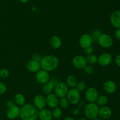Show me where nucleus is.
I'll list each match as a JSON object with an SVG mask.
<instances>
[{"label": "nucleus", "mask_w": 120, "mask_h": 120, "mask_svg": "<svg viewBox=\"0 0 120 120\" xmlns=\"http://www.w3.org/2000/svg\"><path fill=\"white\" fill-rule=\"evenodd\" d=\"M112 56L110 53H103L100 54L97 59V63L101 67H107L112 62Z\"/></svg>", "instance_id": "9d476101"}, {"label": "nucleus", "mask_w": 120, "mask_h": 120, "mask_svg": "<svg viewBox=\"0 0 120 120\" xmlns=\"http://www.w3.org/2000/svg\"><path fill=\"white\" fill-rule=\"evenodd\" d=\"M69 104H70V103H69V101L66 96L59 98V99L58 107L60 108L61 109H66L69 107Z\"/></svg>", "instance_id": "393cba45"}, {"label": "nucleus", "mask_w": 120, "mask_h": 120, "mask_svg": "<svg viewBox=\"0 0 120 120\" xmlns=\"http://www.w3.org/2000/svg\"><path fill=\"white\" fill-rule=\"evenodd\" d=\"M20 115V108L18 105H14L13 107L8 108L6 112V116L9 120H15Z\"/></svg>", "instance_id": "2eb2a0df"}, {"label": "nucleus", "mask_w": 120, "mask_h": 120, "mask_svg": "<svg viewBox=\"0 0 120 120\" xmlns=\"http://www.w3.org/2000/svg\"><path fill=\"white\" fill-rule=\"evenodd\" d=\"M50 46L55 49H58L61 47L62 41L60 38L57 35H54L51 37L50 40Z\"/></svg>", "instance_id": "412c9836"}, {"label": "nucleus", "mask_w": 120, "mask_h": 120, "mask_svg": "<svg viewBox=\"0 0 120 120\" xmlns=\"http://www.w3.org/2000/svg\"><path fill=\"white\" fill-rule=\"evenodd\" d=\"M36 81L41 84H45L50 80L49 72L41 69L36 74Z\"/></svg>", "instance_id": "f8f14e48"}, {"label": "nucleus", "mask_w": 120, "mask_h": 120, "mask_svg": "<svg viewBox=\"0 0 120 120\" xmlns=\"http://www.w3.org/2000/svg\"><path fill=\"white\" fill-rule=\"evenodd\" d=\"M39 110L31 104H25L20 108L19 116L22 120H35L38 118Z\"/></svg>", "instance_id": "f257e3e1"}, {"label": "nucleus", "mask_w": 120, "mask_h": 120, "mask_svg": "<svg viewBox=\"0 0 120 120\" xmlns=\"http://www.w3.org/2000/svg\"><path fill=\"white\" fill-rule=\"evenodd\" d=\"M115 36H116V38L117 40H120V28H118V29H117L115 31L114 33Z\"/></svg>", "instance_id": "c9c22d12"}, {"label": "nucleus", "mask_w": 120, "mask_h": 120, "mask_svg": "<svg viewBox=\"0 0 120 120\" xmlns=\"http://www.w3.org/2000/svg\"><path fill=\"white\" fill-rule=\"evenodd\" d=\"M84 50H85L84 51V52H85V53L87 54V55L91 54H93V48L91 47H89V48H86V49H85Z\"/></svg>", "instance_id": "473e14b6"}, {"label": "nucleus", "mask_w": 120, "mask_h": 120, "mask_svg": "<svg viewBox=\"0 0 120 120\" xmlns=\"http://www.w3.org/2000/svg\"><path fill=\"white\" fill-rule=\"evenodd\" d=\"M108 101H109V99H108V97L107 95H101L98 96V98H97V100L96 101V103L98 106L103 107V106H105L107 104Z\"/></svg>", "instance_id": "b1692460"}, {"label": "nucleus", "mask_w": 120, "mask_h": 120, "mask_svg": "<svg viewBox=\"0 0 120 120\" xmlns=\"http://www.w3.org/2000/svg\"><path fill=\"white\" fill-rule=\"evenodd\" d=\"M66 97L67 98L70 104L76 105L80 102V93L76 88H70L68 91Z\"/></svg>", "instance_id": "39448f33"}, {"label": "nucleus", "mask_w": 120, "mask_h": 120, "mask_svg": "<svg viewBox=\"0 0 120 120\" xmlns=\"http://www.w3.org/2000/svg\"><path fill=\"white\" fill-rule=\"evenodd\" d=\"M102 120L100 118H94V119H92V120Z\"/></svg>", "instance_id": "ea45409f"}, {"label": "nucleus", "mask_w": 120, "mask_h": 120, "mask_svg": "<svg viewBox=\"0 0 120 120\" xmlns=\"http://www.w3.org/2000/svg\"><path fill=\"white\" fill-rule=\"evenodd\" d=\"M99 108V106L96 102H89L84 107V115L90 120L96 118L98 115Z\"/></svg>", "instance_id": "7ed1b4c3"}, {"label": "nucleus", "mask_w": 120, "mask_h": 120, "mask_svg": "<svg viewBox=\"0 0 120 120\" xmlns=\"http://www.w3.org/2000/svg\"><path fill=\"white\" fill-rule=\"evenodd\" d=\"M112 115V111L111 108L107 106H103L99 108L98 115L100 118L101 120H108Z\"/></svg>", "instance_id": "f3484780"}, {"label": "nucleus", "mask_w": 120, "mask_h": 120, "mask_svg": "<svg viewBox=\"0 0 120 120\" xmlns=\"http://www.w3.org/2000/svg\"><path fill=\"white\" fill-rule=\"evenodd\" d=\"M57 83V80L55 78H52L48 82L43 84L42 87V92L46 95L50 94L54 90V88Z\"/></svg>", "instance_id": "4468645a"}, {"label": "nucleus", "mask_w": 120, "mask_h": 120, "mask_svg": "<svg viewBox=\"0 0 120 120\" xmlns=\"http://www.w3.org/2000/svg\"><path fill=\"white\" fill-rule=\"evenodd\" d=\"M6 105H7V107H8V108H9V107H13V106L15 105V102H14V100H9L6 102Z\"/></svg>", "instance_id": "2f4dec72"}, {"label": "nucleus", "mask_w": 120, "mask_h": 120, "mask_svg": "<svg viewBox=\"0 0 120 120\" xmlns=\"http://www.w3.org/2000/svg\"><path fill=\"white\" fill-rule=\"evenodd\" d=\"M9 75V71L7 68H2L0 69V77L6 78Z\"/></svg>", "instance_id": "c756f323"}, {"label": "nucleus", "mask_w": 120, "mask_h": 120, "mask_svg": "<svg viewBox=\"0 0 120 120\" xmlns=\"http://www.w3.org/2000/svg\"><path fill=\"white\" fill-rule=\"evenodd\" d=\"M77 1H83V0H77Z\"/></svg>", "instance_id": "79ce46f5"}, {"label": "nucleus", "mask_w": 120, "mask_h": 120, "mask_svg": "<svg viewBox=\"0 0 120 120\" xmlns=\"http://www.w3.org/2000/svg\"><path fill=\"white\" fill-rule=\"evenodd\" d=\"M110 22L116 29L120 28V10L115 11L111 14Z\"/></svg>", "instance_id": "6ab92c4d"}, {"label": "nucleus", "mask_w": 120, "mask_h": 120, "mask_svg": "<svg viewBox=\"0 0 120 120\" xmlns=\"http://www.w3.org/2000/svg\"><path fill=\"white\" fill-rule=\"evenodd\" d=\"M76 88L79 91V92L83 91L86 88V84L83 81H80V82H77V85H76Z\"/></svg>", "instance_id": "c85d7f7f"}, {"label": "nucleus", "mask_w": 120, "mask_h": 120, "mask_svg": "<svg viewBox=\"0 0 120 120\" xmlns=\"http://www.w3.org/2000/svg\"><path fill=\"white\" fill-rule=\"evenodd\" d=\"M52 114L53 118H60L62 115V109L60 108H59V107L53 108V111H52Z\"/></svg>", "instance_id": "bb28decb"}, {"label": "nucleus", "mask_w": 120, "mask_h": 120, "mask_svg": "<svg viewBox=\"0 0 120 120\" xmlns=\"http://www.w3.org/2000/svg\"><path fill=\"white\" fill-rule=\"evenodd\" d=\"M34 105L38 109L39 111L45 108L46 106V97L41 94L36 95L34 98Z\"/></svg>", "instance_id": "9b49d317"}, {"label": "nucleus", "mask_w": 120, "mask_h": 120, "mask_svg": "<svg viewBox=\"0 0 120 120\" xmlns=\"http://www.w3.org/2000/svg\"><path fill=\"white\" fill-rule=\"evenodd\" d=\"M93 39L92 36L90 34L85 33L81 35L79 39V44L81 48L85 49L89 47H91V45L93 44Z\"/></svg>", "instance_id": "423d86ee"}, {"label": "nucleus", "mask_w": 120, "mask_h": 120, "mask_svg": "<svg viewBox=\"0 0 120 120\" xmlns=\"http://www.w3.org/2000/svg\"><path fill=\"white\" fill-rule=\"evenodd\" d=\"M14 101L15 102V104L18 106H23L25 104L26 99L24 95L21 93H16L14 97Z\"/></svg>", "instance_id": "4be33fe9"}, {"label": "nucleus", "mask_w": 120, "mask_h": 120, "mask_svg": "<svg viewBox=\"0 0 120 120\" xmlns=\"http://www.w3.org/2000/svg\"><path fill=\"white\" fill-rule=\"evenodd\" d=\"M7 87L5 83L2 82H0V95L4 94L7 91Z\"/></svg>", "instance_id": "7c9ffc66"}, {"label": "nucleus", "mask_w": 120, "mask_h": 120, "mask_svg": "<svg viewBox=\"0 0 120 120\" xmlns=\"http://www.w3.org/2000/svg\"><path fill=\"white\" fill-rule=\"evenodd\" d=\"M97 42L101 47L109 48L112 46L114 41L110 35L107 34H101L97 38Z\"/></svg>", "instance_id": "20e7f679"}, {"label": "nucleus", "mask_w": 120, "mask_h": 120, "mask_svg": "<svg viewBox=\"0 0 120 120\" xmlns=\"http://www.w3.org/2000/svg\"><path fill=\"white\" fill-rule=\"evenodd\" d=\"M59 99V98L55 94V93H50L48 94L46 97V105L51 108H55L58 107Z\"/></svg>", "instance_id": "ddd939ff"}, {"label": "nucleus", "mask_w": 120, "mask_h": 120, "mask_svg": "<svg viewBox=\"0 0 120 120\" xmlns=\"http://www.w3.org/2000/svg\"><path fill=\"white\" fill-rule=\"evenodd\" d=\"M69 89V87L66 84L63 82H58L56 85L55 88H54V91H55V94L59 98H61L66 96Z\"/></svg>", "instance_id": "6e6552de"}, {"label": "nucleus", "mask_w": 120, "mask_h": 120, "mask_svg": "<svg viewBox=\"0 0 120 120\" xmlns=\"http://www.w3.org/2000/svg\"><path fill=\"white\" fill-rule=\"evenodd\" d=\"M26 68L30 72L36 73L41 69V62L32 59L27 63Z\"/></svg>", "instance_id": "dca6fc26"}, {"label": "nucleus", "mask_w": 120, "mask_h": 120, "mask_svg": "<svg viewBox=\"0 0 120 120\" xmlns=\"http://www.w3.org/2000/svg\"><path fill=\"white\" fill-rule=\"evenodd\" d=\"M98 96V91L94 87H89L86 90L85 98L89 102H96Z\"/></svg>", "instance_id": "1a4fd4ad"}, {"label": "nucleus", "mask_w": 120, "mask_h": 120, "mask_svg": "<svg viewBox=\"0 0 120 120\" xmlns=\"http://www.w3.org/2000/svg\"><path fill=\"white\" fill-rule=\"evenodd\" d=\"M40 62L41 69L48 72L53 71L59 65L58 58L53 55H48L44 56Z\"/></svg>", "instance_id": "f03ea898"}, {"label": "nucleus", "mask_w": 120, "mask_h": 120, "mask_svg": "<svg viewBox=\"0 0 120 120\" xmlns=\"http://www.w3.org/2000/svg\"><path fill=\"white\" fill-rule=\"evenodd\" d=\"M103 88L105 92L109 94H112L116 92L117 89V85L116 82L112 80H107L104 82Z\"/></svg>", "instance_id": "a211bd4d"}, {"label": "nucleus", "mask_w": 120, "mask_h": 120, "mask_svg": "<svg viewBox=\"0 0 120 120\" xmlns=\"http://www.w3.org/2000/svg\"><path fill=\"white\" fill-rule=\"evenodd\" d=\"M86 58L87 62L89 65H95L97 63V59H98V57L96 55H94V54H91L87 55V56L86 57Z\"/></svg>", "instance_id": "a878e982"}, {"label": "nucleus", "mask_w": 120, "mask_h": 120, "mask_svg": "<svg viewBox=\"0 0 120 120\" xmlns=\"http://www.w3.org/2000/svg\"><path fill=\"white\" fill-rule=\"evenodd\" d=\"M18 1H20L21 2H22V3H26L29 0H18Z\"/></svg>", "instance_id": "4c0bfd02"}, {"label": "nucleus", "mask_w": 120, "mask_h": 120, "mask_svg": "<svg viewBox=\"0 0 120 120\" xmlns=\"http://www.w3.org/2000/svg\"><path fill=\"white\" fill-rule=\"evenodd\" d=\"M78 120H87V119L85 118H80Z\"/></svg>", "instance_id": "58836bf2"}, {"label": "nucleus", "mask_w": 120, "mask_h": 120, "mask_svg": "<svg viewBox=\"0 0 120 120\" xmlns=\"http://www.w3.org/2000/svg\"><path fill=\"white\" fill-rule=\"evenodd\" d=\"M77 82L78 81L76 77L73 75H69L66 79V84L68 86V87H70L71 88H76Z\"/></svg>", "instance_id": "5701e85b"}, {"label": "nucleus", "mask_w": 120, "mask_h": 120, "mask_svg": "<svg viewBox=\"0 0 120 120\" xmlns=\"http://www.w3.org/2000/svg\"><path fill=\"white\" fill-rule=\"evenodd\" d=\"M115 62L118 67H120V54L116 55L115 57Z\"/></svg>", "instance_id": "72a5a7b5"}, {"label": "nucleus", "mask_w": 120, "mask_h": 120, "mask_svg": "<svg viewBox=\"0 0 120 120\" xmlns=\"http://www.w3.org/2000/svg\"><path fill=\"white\" fill-rule=\"evenodd\" d=\"M38 118L41 120H52L53 118L52 112L49 109L43 108L39 111Z\"/></svg>", "instance_id": "aec40b11"}, {"label": "nucleus", "mask_w": 120, "mask_h": 120, "mask_svg": "<svg viewBox=\"0 0 120 120\" xmlns=\"http://www.w3.org/2000/svg\"><path fill=\"white\" fill-rule=\"evenodd\" d=\"M84 72L87 75H92L94 72V68L91 65H87L84 68Z\"/></svg>", "instance_id": "cd10ccee"}, {"label": "nucleus", "mask_w": 120, "mask_h": 120, "mask_svg": "<svg viewBox=\"0 0 120 120\" xmlns=\"http://www.w3.org/2000/svg\"><path fill=\"white\" fill-rule=\"evenodd\" d=\"M42 58V56H41L39 54H35V55H34V56H33V60H36V61H39V62H41Z\"/></svg>", "instance_id": "f704fd0d"}, {"label": "nucleus", "mask_w": 120, "mask_h": 120, "mask_svg": "<svg viewBox=\"0 0 120 120\" xmlns=\"http://www.w3.org/2000/svg\"><path fill=\"white\" fill-rule=\"evenodd\" d=\"M71 62L73 67L79 69H84V67L87 65L86 58L82 55H77L74 56Z\"/></svg>", "instance_id": "0eeeda50"}, {"label": "nucleus", "mask_w": 120, "mask_h": 120, "mask_svg": "<svg viewBox=\"0 0 120 120\" xmlns=\"http://www.w3.org/2000/svg\"><path fill=\"white\" fill-rule=\"evenodd\" d=\"M63 120H76L74 119L73 118L70 117V116H68V117H66L65 118L63 119Z\"/></svg>", "instance_id": "e433bc0d"}, {"label": "nucleus", "mask_w": 120, "mask_h": 120, "mask_svg": "<svg viewBox=\"0 0 120 120\" xmlns=\"http://www.w3.org/2000/svg\"><path fill=\"white\" fill-rule=\"evenodd\" d=\"M40 120V119H38V118H37V119H36V120Z\"/></svg>", "instance_id": "a19ab883"}]
</instances>
